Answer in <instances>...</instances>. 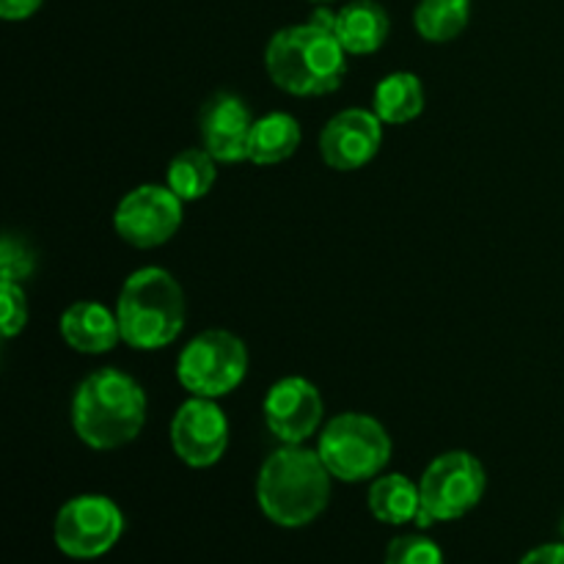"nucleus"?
Here are the masks:
<instances>
[{
  "mask_svg": "<svg viewBox=\"0 0 564 564\" xmlns=\"http://www.w3.org/2000/svg\"><path fill=\"white\" fill-rule=\"evenodd\" d=\"M336 14L317 9L303 25L281 28L264 50V69L292 97L334 94L347 75V50L334 31Z\"/></svg>",
  "mask_w": 564,
  "mask_h": 564,
  "instance_id": "f257e3e1",
  "label": "nucleus"
},
{
  "mask_svg": "<svg viewBox=\"0 0 564 564\" xmlns=\"http://www.w3.org/2000/svg\"><path fill=\"white\" fill-rule=\"evenodd\" d=\"M259 510L284 529L317 521L330 501V471L317 449L284 444L262 463L257 477Z\"/></svg>",
  "mask_w": 564,
  "mask_h": 564,
  "instance_id": "f03ea898",
  "label": "nucleus"
},
{
  "mask_svg": "<svg viewBox=\"0 0 564 564\" xmlns=\"http://www.w3.org/2000/svg\"><path fill=\"white\" fill-rule=\"evenodd\" d=\"M147 422V394L141 383L113 367L88 375L72 400V427L97 452L121 449L138 438Z\"/></svg>",
  "mask_w": 564,
  "mask_h": 564,
  "instance_id": "7ed1b4c3",
  "label": "nucleus"
},
{
  "mask_svg": "<svg viewBox=\"0 0 564 564\" xmlns=\"http://www.w3.org/2000/svg\"><path fill=\"white\" fill-rule=\"evenodd\" d=\"M116 317L124 345L135 350H163L185 328V292L169 270L141 268L121 286Z\"/></svg>",
  "mask_w": 564,
  "mask_h": 564,
  "instance_id": "20e7f679",
  "label": "nucleus"
},
{
  "mask_svg": "<svg viewBox=\"0 0 564 564\" xmlns=\"http://www.w3.org/2000/svg\"><path fill=\"white\" fill-rule=\"evenodd\" d=\"M317 455L334 479L367 482L389 466L391 438L383 424L367 413H339L319 433Z\"/></svg>",
  "mask_w": 564,
  "mask_h": 564,
  "instance_id": "39448f33",
  "label": "nucleus"
},
{
  "mask_svg": "<svg viewBox=\"0 0 564 564\" xmlns=\"http://www.w3.org/2000/svg\"><path fill=\"white\" fill-rule=\"evenodd\" d=\"M485 488H488V474L471 452H444L422 474L419 482L422 510L416 523L427 529L433 523L468 516L482 501Z\"/></svg>",
  "mask_w": 564,
  "mask_h": 564,
  "instance_id": "423d86ee",
  "label": "nucleus"
},
{
  "mask_svg": "<svg viewBox=\"0 0 564 564\" xmlns=\"http://www.w3.org/2000/svg\"><path fill=\"white\" fill-rule=\"evenodd\" d=\"M248 375V347L240 336L224 328H209L187 341L176 361V380L193 397L231 394Z\"/></svg>",
  "mask_w": 564,
  "mask_h": 564,
  "instance_id": "0eeeda50",
  "label": "nucleus"
},
{
  "mask_svg": "<svg viewBox=\"0 0 564 564\" xmlns=\"http://www.w3.org/2000/svg\"><path fill=\"white\" fill-rule=\"evenodd\" d=\"M124 516L108 496H77L55 516V545L72 560H97L119 543Z\"/></svg>",
  "mask_w": 564,
  "mask_h": 564,
  "instance_id": "6e6552de",
  "label": "nucleus"
},
{
  "mask_svg": "<svg viewBox=\"0 0 564 564\" xmlns=\"http://www.w3.org/2000/svg\"><path fill=\"white\" fill-rule=\"evenodd\" d=\"M182 204L169 185H141L121 198L113 226L127 246L158 248L180 231Z\"/></svg>",
  "mask_w": 564,
  "mask_h": 564,
  "instance_id": "1a4fd4ad",
  "label": "nucleus"
},
{
  "mask_svg": "<svg viewBox=\"0 0 564 564\" xmlns=\"http://www.w3.org/2000/svg\"><path fill=\"white\" fill-rule=\"evenodd\" d=\"M229 419L207 397H191L171 419V449L185 466L209 468L226 455Z\"/></svg>",
  "mask_w": 564,
  "mask_h": 564,
  "instance_id": "9d476101",
  "label": "nucleus"
},
{
  "mask_svg": "<svg viewBox=\"0 0 564 564\" xmlns=\"http://www.w3.org/2000/svg\"><path fill=\"white\" fill-rule=\"evenodd\" d=\"M383 143V121L375 110L350 108L336 113L319 132V154L334 171H358L372 163Z\"/></svg>",
  "mask_w": 564,
  "mask_h": 564,
  "instance_id": "9b49d317",
  "label": "nucleus"
},
{
  "mask_svg": "<svg viewBox=\"0 0 564 564\" xmlns=\"http://www.w3.org/2000/svg\"><path fill=\"white\" fill-rule=\"evenodd\" d=\"M264 424L281 444H306L323 422V397L306 378H281L264 397Z\"/></svg>",
  "mask_w": 564,
  "mask_h": 564,
  "instance_id": "f8f14e48",
  "label": "nucleus"
},
{
  "mask_svg": "<svg viewBox=\"0 0 564 564\" xmlns=\"http://www.w3.org/2000/svg\"><path fill=\"white\" fill-rule=\"evenodd\" d=\"M253 116L246 99L229 91H215L198 110V130H202L204 149L218 163H240L248 160Z\"/></svg>",
  "mask_w": 564,
  "mask_h": 564,
  "instance_id": "ddd939ff",
  "label": "nucleus"
},
{
  "mask_svg": "<svg viewBox=\"0 0 564 564\" xmlns=\"http://www.w3.org/2000/svg\"><path fill=\"white\" fill-rule=\"evenodd\" d=\"M61 339L83 356H102L121 341L116 312L99 301H77L58 319Z\"/></svg>",
  "mask_w": 564,
  "mask_h": 564,
  "instance_id": "4468645a",
  "label": "nucleus"
},
{
  "mask_svg": "<svg viewBox=\"0 0 564 564\" xmlns=\"http://www.w3.org/2000/svg\"><path fill=\"white\" fill-rule=\"evenodd\" d=\"M334 31L347 55H372L389 39V11L378 0H352L336 11Z\"/></svg>",
  "mask_w": 564,
  "mask_h": 564,
  "instance_id": "2eb2a0df",
  "label": "nucleus"
},
{
  "mask_svg": "<svg viewBox=\"0 0 564 564\" xmlns=\"http://www.w3.org/2000/svg\"><path fill=\"white\" fill-rule=\"evenodd\" d=\"M297 147H301V124H297V119L275 110V113L253 121L248 160L253 165H279L290 160L297 152Z\"/></svg>",
  "mask_w": 564,
  "mask_h": 564,
  "instance_id": "dca6fc26",
  "label": "nucleus"
},
{
  "mask_svg": "<svg viewBox=\"0 0 564 564\" xmlns=\"http://www.w3.org/2000/svg\"><path fill=\"white\" fill-rule=\"evenodd\" d=\"M372 110L383 124H408L424 110V86L413 72H391L378 83Z\"/></svg>",
  "mask_w": 564,
  "mask_h": 564,
  "instance_id": "f3484780",
  "label": "nucleus"
},
{
  "mask_svg": "<svg viewBox=\"0 0 564 564\" xmlns=\"http://www.w3.org/2000/svg\"><path fill=\"white\" fill-rule=\"evenodd\" d=\"M369 512L378 518L380 523L389 527H402L419 518L422 510V496H419V485H413L405 474H386L378 477L369 488Z\"/></svg>",
  "mask_w": 564,
  "mask_h": 564,
  "instance_id": "a211bd4d",
  "label": "nucleus"
},
{
  "mask_svg": "<svg viewBox=\"0 0 564 564\" xmlns=\"http://www.w3.org/2000/svg\"><path fill=\"white\" fill-rule=\"evenodd\" d=\"M165 185L182 198V202H198L213 191L218 180V160L207 149H185L169 163Z\"/></svg>",
  "mask_w": 564,
  "mask_h": 564,
  "instance_id": "6ab92c4d",
  "label": "nucleus"
},
{
  "mask_svg": "<svg viewBox=\"0 0 564 564\" xmlns=\"http://www.w3.org/2000/svg\"><path fill=\"white\" fill-rule=\"evenodd\" d=\"M471 20V0H419L413 28L427 42L441 44L460 36Z\"/></svg>",
  "mask_w": 564,
  "mask_h": 564,
  "instance_id": "aec40b11",
  "label": "nucleus"
},
{
  "mask_svg": "<svg viewBox=\"0 0 564 564\" xmlns=\"http://www.w3.org/2000/svg\"><path fill=\"white\" fill-rule=\"evenodd\" d=\"M386 564H444V551L424 534L394 538L386 549Z\"/></svg>",
  "mask_w": 564,
  "mask_h": 564,
  "instance_id": "412c9836",
  "label": "nucleus"
},
{
  "mask_svg": "<svg viewBox=\"0 0 564 564\" xmlns=\"http://www.w3.org/2000/svg\"><path fill=\"white\" fill-rule=\"evenodd\" d=\"M36 268V251L20 235H6L0 246V273L9 281H25Z\"/></svg>",
  "mask_w": 564,
  "mask_h": 564,
  "instance_id": "4be33fe9",
  "label": "nucleus"
},
{
  "mask_svg": "<svg viewBox=\"0 0 564 564\" xmlns=\"http://www.w3.org/2000/svg\"><path fill=\"white\" fill-rule=\"evenodd\" d=\"M0 303H3V339H14L28 325V297L20 281L3 279Z\"/></svg>",
  "mask_w": 564,
  "mask_h": 564,
  "instance_id": "5701e85b",
  "label": "nucleus"
},
{
  "mask_svg": "<svg viewBox=\"0 0 564 564\" xmlns=\"http://www.w3.org/2000/svg\"><path fill=\"white\" fill-rule=\"evenodd\" d=\"M42 3L44 0H0V17L9 22L28 20L42 9Z\"/></svg>",
  "mask_w": 564,
  "mask_h": 564,
  "instance_id": "b1692460",
  "label": "nucleus"
},
{
  "mask_svg": "<svg viewBox=\"0 0 564 564\" xmlns=\"http://www.w3.org/2000/svg\"><path fill=\"white\" fill-rule=\"evenodd\" d=\"M518 564H564V543H549L529 551Z\"/></svg>",
  "mask_w": 564,
  "mask_h": 564,
  "instance_id": "393cba45",
  "label": "nucleus"
},
{
  "mask_svg": "<svg viewBox=\"0 0 564 564\" xmlns=\"http://www.w3.org/2000/svg\"><path fill=\"white\" fill-rule=\"evenodd\" d=\"M312 3H317V6H328V3H334V0H312Z\"/></svg>",
  "mask_w": 564,
  "mask_h": 564,
  "instance_id": "a878e982",
  "label": "nucleus"
},
{
  "mask_svg": "<svg viewBox=\"0 0 564 564\" xmlns=\"http://www.w3.org/2000/svg\"><path fill=\"white\" fill-rule=\"evenodd\" d=\"M560 532H562V543H564V518H562V527H560Z\"/></svg>",
  "mask_w": 564,
  "mask_h": 564,
  "instance_id": "bb28decb",
  "label": "nucleus"
}]
</instances>
